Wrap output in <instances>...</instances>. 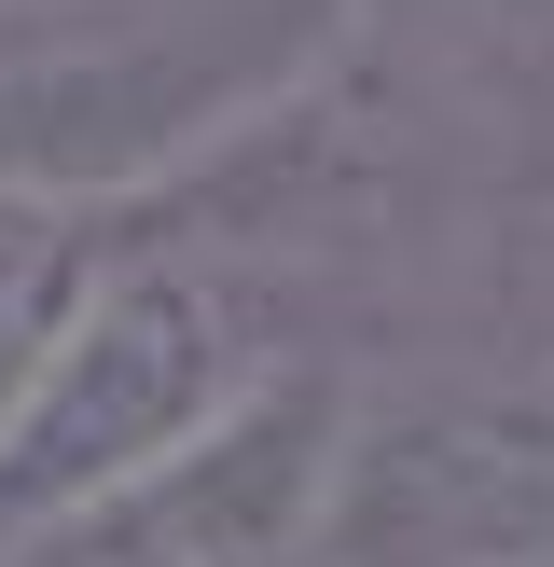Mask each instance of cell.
<instances>
[{
  "mask_svg": "<svg viewBox=\"0 0 554 567\" xmlns=\"http://www.w3.org/2000/svg\"><path fill=\"white\" fill-rule=\"evenodd\" d=\"M277 360H291V277L277 264L111 236L98 277L70 291V319L42 332V360L0 402V567H28L98 498L166 471L194 430H222Z\"/></svg>",
  "mask_w": 554,
  "mask_h": 567,
  "instance_id": "1",
  "label": "cell"
},
{
  "mask_svg": "<svg viewBox=\"0 0 554 567\" xmlns=\"http://www.w3.org/2000/svg\"><path fill=\"white\" fill-rule=\"evenodd\" d=\"M332 402L347 360H277L222 430H194L166 471L42 540L28 567H319V471H332Z\"/></svg>",
  "mask_w": 554,
  "mask_h": 567,
  "instance_id": "3",
  "label": "cell"
},
{
  "mask_svg": "<svg viewBox=\"0 0 554 567\" xmlns=\"http://www.w3.org/2000/svg\"><path fill=\"white\" fill-rule=\"evenodd\" d=\"M513 374L554 402V277H541V305H526V360H513Z\"/></svg>",
  "mask_w": 554,
  "mask_h": 567,
  "instance_id": "4",
  "label": "cell"
},
{
  "mask_svg": "<svg viewBox=\"0 0 554 567\" xmlns=\"http://www.w3.org/2000/svg\"><path fill=\"white\" fill-rule=\"evenodd\" d=\"M319 567H554V402L485 360H347Z\"/></svg>",
  "mask_w": 554,
  "mask_h": 567,
  "instance_id": "2",
  "label": "cell"
}]
</instances>
